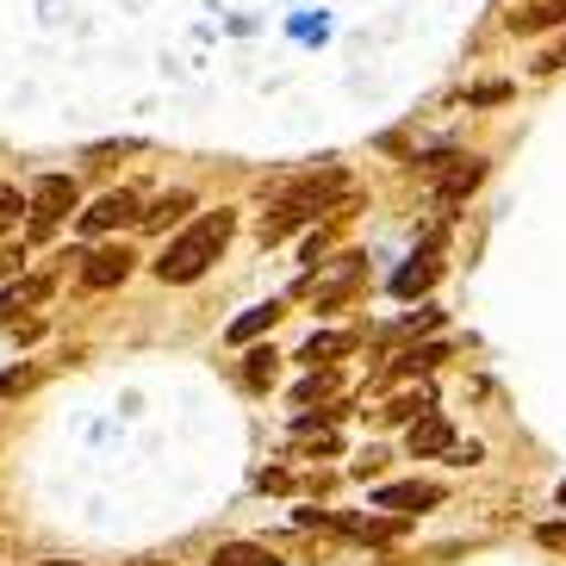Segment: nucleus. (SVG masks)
I'll list each match as a JSON object with an SVG mask.
<instances>
[{
    "instance_id": "ddd939ff",
    "label": "nucleus",
    "mask_w": 566,
    "mask_h": 566,
    "mask_svg": "<svg viewBox=\"0 0 566 566\" xmlns=\"http://www.w3.org/2000/svg\"><path fill=\"white\" fill-rule=\"evenodd\" d=\"M187 206H193L187 193H168V200H156L150 212H137V224H144V231H163V224H175V218H181Z\"/></svg>"
},
{
    "instance_id": "4468645a",
    "label": "nucleus",
    "mask_w": 566,
    "mask_h": 566,
    "mask_svg": "<svg viewBox=\"0 0 566 566\" xmlns=\"http://www.w3.org/2000/svg\"><path fill=\"white\" fill-rule=\"evenodd\" d=\"M566 19V0H542V7H530V13H516L511 25L516 32H542V25H560Z\"/></svg>"
},
{
    "instance_id": "412c9836",
    "label": "nucleus",
    "mask_w": 566,
    "mask_h": 566,
    "mask_svg": "<svg viewBox=\"0 0 566 566\" xmlns=\"http://www.w3.org/2000/svg\"><path fill=\"white\" fill-rule=\"evenodd\" d=\"M430 411V399L417 392V399H399V405H386V423H417V417Z\"/></svg>"
},
{
    "instance_id": "20e7f679",
    "label": "nucleus",
    "mask_w": 566,
    "mask_h": 566,
    "mask_svg": "<svg viewBox=\"0 0 566 566\" xmlns=\"http://www.w3.org/2000/svg\"><path fill=\"white\" fill-rule=\"evenodd\" d=\"M336 193H343V175H336V168H324V175H305V181H293V187H286V193H281V206H293L300 218H317L324 206L336 200Z\"/></svg>"
},
{
    "instance_id": "f8f14e48",
    "label": "nucleus",
    "mask_w": 566,
    "mask_h": 566,
    "mask_svg": "<svg viewBox=\"0 0 566 566\" xmlns=\"http://www.w3.org/2000/svg\"><path fill=\"white\" fill-rule=\"evenodd\" d=\"M274 317H281V305H255V312H243L231 324V343H255L262 331H274Z\"/></svg>"
},
{
    "instance_id": "a211bd4d",
    "label": "nucleus",
    "mask_w": 566,
    "mask_h": 566,
    "mask_svg": "<svg viewBox=\"0 0 566 566\" xmlns=\"http://www.w3.org/2000/svg\"><path fill=\"white\" fill-rule=\"evenodd\" d=\"M336 530H349V535H367V542H392V535H399V523H367V516H343Z\"/></svg>"
},
{
    "instance_id": "1a4fd4ad",
    "label": "nucleus",
    "mask_w": 566,
    "mask_h": 566,
    "mask_svg": "<svg viewBox=\"0 0 566 566\" xmlns=\"http://www.w3.org/2000/svg\"><path fill=\"white\" fill-rule=\"evenodd\" d=\"M125 218H137V200L132 193H106V200H94V212L82 218L87 231H113V224H125Z\"/></svg>"
},
{
    "instance_id": "dca6fc26",
    "label": "nucleus",
    "mask_w": 566,
    "mask_h": 566,
    "mask_svg": "<svg viewBox=\"0 0 566 566\" xmlns=\"http://www.w3.org/2000/svg\"><path fill=\"white\" fill-rule=\"evenodd\" d=\"M212 566H274L262 548H250V542H231V548H218Z\"/></svg>"
},
{
    "instance_id": "7ed1b4c3",
    "label": "nucleus",
    "mask_w": 566,
    "mask_h": 566,
    "mask_svg": "<svg viewBox=\"0 0 566 566\" xmlns=\"http://www.w3.org/2000/svg\"><path fill=\"white\" fill-rule=\"evenodd\" d=\"M75 206V181L69 175H44V181L32 187V237H51V224Z\"/></svg>"
},
{
    "instance_id": "c85d7f7f",
    "label": "nucleus",
    "mask_w": 566,
    "mask_h": 566,
    "mask_svg": "<svg viewBox=\"0 0 566 566\" xmlns=\"http://www.w3.org/2000/svg\"><path fill=\"white\" fill-rule=\"evenodd\" d=\"M44 566H69V560H44Z\"/></svg>"
},
{
    "instance_id": "bb28decb",
    "label": "nucleus",
    "mask_w": 566,
    "mask_h": 566,
    "mask_svg": "<svg viewBox=\"0 0 566 566\" xmlns=\"http://www.w3.org/2000/svg\"><path fill=\"white\" fill-rule=\"evenodd\" d=\"M542 69H566V38H560V51H548V56H542Z\"/></svg>"
},
{
    "instance_id": "f257e3e1",
    "label": "nucleus",
    "mask_w": 566,
    "mask_h": 566,
    "mask_svg": "<svg viewBox=\"0 0 566 566\" xmlns=\"http://www.w3.org/2000/svg\"><path fill=\"white\" fill-rule=\"evenodd\" d=\"M237 231V212H206L200 224H187L175 243H168V255L156 262V274H163L168 286H187V281H200L206 268L224 255V243H231Z\"/></svg>"
},
{
    "instance_id": "9b49d317",
    "label": "nucleus",
    "mask_w": 566,
    "mask_h": 566,
    "mask_svg": "<svg viewBox=\"0 0 566 566\" xmlns=\"http://www.w3.org/2000/svg\"><path fill=\"white\" fill-rule=\"evenodd\" d=\"M430 281H436V255H417L411 268H399V274H392V293H399V300H411V293H423Z\"/></svg>"
},
{
    "instance_id": "a878e982",
    "label": "nucleus",
    "mask_w": 566,
    "mask_h": 566,
    "mask_svg": "<svg viewBox=\"0 0 566 566\" xmlns=\"http://www.w3.org/2000/svg\"><path fill=\"white\" fill-rule=\"evenodd\" d=\"M32 380H38L32 367H19V374H7V380H0V399H13V392H25Z\"/></svg>"
},
{
    "instance_id": "aec40b11",
    "label": "nucleus",
    "mask_w": 566,
    "mask_h": 566,
    "mask_svg": "<svg viewBox=\"0 0 566 566\" xmlns=\"http://www.w3.org/2000/svg\"><path fill=\"white\" fill-rule=\"evenodd\" d=\"M442 361V349L436 343H423V349H411V355H399V374H430V367Z\"/></svg>"
},
{
    "instance_id": "393cba45",
    "label": "nucleus",
    "mask_w": 566,
    "mask_h": 566,
    "mask_svg": "<svg viewBox=\"0 0 566 566\" xmlns=\"http://www.w3.org/2000/svg\"><path fill=\"white\" fill-rule=\"evenodd\" d=\"M324 392H331V374H312V380H305L300 392H293V399H300V405H312V399H324Z\"/></svg>"
},
{
    "instance_id": "cd10ccee",
    "label": "nucleus",
    "mask_w": 566,
    "mask_h": 566,
    "mask_svg": "<svg viewBox=\"0 0 566 566\" xmlns=\"http://www.w3.org/2000/svg\"><path fill=\"white\" fill-rule=\"evenodd\" d=\"M560 511H566V480H560Z\"/></svg>"
},
{
    "instance_id": "5701e85b",
    "label": "nucleus",
    "mask_w": 566,
    "mask_h": 566,
    "mask_svg": "<svg viewBox=\"0 0 566 566\" xmlns=\"http://www.w3.org/2000/svg\"><path fill=\"white\" fill-rule=\"evenodd\" d=\"M293 436H300V442H317V454H336V430H317L312 417H305V423H300Z\"/></svg>"
},
{
    "instance_id": "b1692460",
    "label": "nucleus",
    "mask_w": 566,
    "mask_h": 566,
    "mask_svg": "<svg viewBox=\"0 0 566 566\" xmlns=\"http://www.w3.org/2000/svg\"><path fill=\"white\" fill-rule=\"evenodd\" d=\"M467 101H473V106H499V101H511V87H504V82H485V87H473Z\"/></svg>"
},
{
    "instance_id": "6ab92c4d",
    "label": "nucleus",
    "mask_w": 566,
    "mask_h": 566,
    "mask_svg": "<svg viewBox=\"0 0 566 566\" xmlns=\"http://www.w3.org/2000/svg\"><path fill=\"white\" fill-rule=\"evenodd\" d=\"M293 224H300V212H293V206H274V218H262V243H281Z\"/></svg>"
},
{
    "instance_id": "f03ea898",
    "label": "nucleus",
    "mask_w": 566,
    "mask_h": 566,
    "mask_svg": "<svg viewBox=\"0 0 566 566\" xmlns=\"http://www.w3.org/2000/svg\"><path fill=\"white\" fill-rule=\"evenodd\" d=\"M423 175L436 181V200H467V193L485 181V163L480 156H430Z\"/></svg>"
},
{
    "instance_id": "6e6552de",
    "label": "nucleus",
    "mask_w": 566,
    "mask_h": 566,
    "mask_svg": "<svg viewBox=\"0 0 566 566\" xmlns=\"http://www.w3.org/2000/svg\"><path fill=\"white\" fill-rule=\"evenodd\" d=\"M449 442H454V430L436 411H423L411 423V454H449Z\"/></svg>"
},
{
    "instance_id": "9d476101",
    "label": "nucleus",
    "mask_w": 566,
    "mask_h": 566,
    "mask_svg": "<svg viewBox=\"0 0 566 566\" xmlns=\"http://www.w3.org/2000/svg\"><path fill=\"white\" fill-rule=\"evenodd\" d=\"M44 293H51V281H19V286H7V293H0V324H19V312H25V305H38Z\"/></svg>"
},
{
    "instance_id": "4be33fe9",
    "label": "nucleus",
    "mask_w": 566,
    "mask_h": 566,
    "mask_svg": "<svg viewBox=\"0 0 566 566\" xmlns=\"http://www.w3.org/2000/svg\"><path fill=\"white\" fill-rule=\"evenodd\" d=\"M19 212H25V200H19V187H0V237L19 224Z\"/></svg>"
},
{
    "instance_id": "39448f33",
    "label": "nucleus",
    "mask_w": 566,
    "mask_h": 566,
    "mask_svg": "<svg viewBox=\"0 0 566 566\" xmlns=\"http://www.w3.org/2000/svg\"><path fill=\"white\" fill-rule=\"evenodd\" d=\"M355 281H361V255H336L331 274H312V281H305V293H312L317 305H336Z\"/></svg>"
},
{
    "instance_id": "0eeeda50",
    "label": "nucleus",
    "mask_w": 566,
    "mask_h": 566,
    "mask_svg": "<svg viewBox=\"0 0 566 566\" xmlns=\"http://www.w3.org/2000/svg\"><path fill=\"white\" fill-rule=\"evenodd\" d=\"M442 499L436 485H380V511H399V516H411V511H430V504Z\"/></svg>"
},
{
    "instance_id": "f3484780",
    "label": "nucleus",
    "mask_w": 566,
    "mask_h": 566,
    "mask_svg": "<svg viewBox=\"0 0 566 566\" xmlns=\"http://www.w3.org/2000/svg\"><path fill=\"white\" fill-rule=\"evenodd\" d=\"M274 361H281L274 349H255L250 361H243V386H274Z\"/></svg>"
},
{
    "instance_id": "2eb2a0df",
    "label": "nucleus",
    "mask_w": 566,
    "mask_h": 566,
    "mask_svg": "<svg viewBox=\"0 0 566 566\" xmlns=\"http://www.w3.org/2000/svg\"><path fill=\"white\" fill-rule=\"evenodd\" d=\"M355 349V336H336V331H324V336H312V343H305V361H331V355H349Z\"/></svg>"
},
{
    "instance_id": "423d86ee",
    "label": "nucleus",
    "mask_w": 566,
    "mask_h": 566,
    "mask_svg": "<svg viewBox=\"0 0 566 566\" xmlns=\"http://www.w3.org/2000/svg\"><path fill=\"white\" fill-rule=\"evenodd\" d=\"M132 262H137L132 250H101V255H87V268H82V286H94V293H106V286H118L125 274H132Z\"/></svg>"
}]
</instances>
